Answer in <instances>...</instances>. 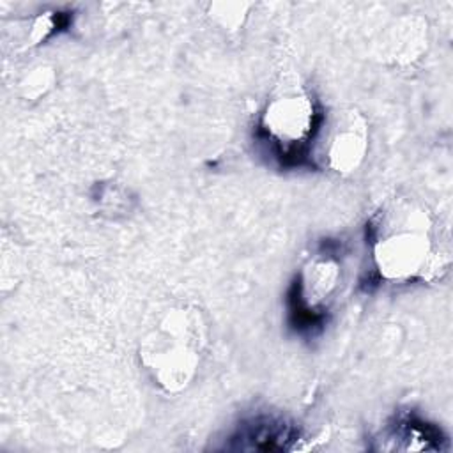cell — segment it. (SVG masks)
Here are the masks:
<instances>
[{"label":"cell","mask_w":453,"mask_h":453,"mask_svg":"<svg viewBox=\"0 0 453 453\" xmlns=\"http://www.w3.org/2000/svg\"><path fill=\"white\" fill-rule=\"evenodd\" d=\"M372 260L388 281L432 278L444 267L428 209L409 196H393L370 221Z\"/></svg>","instance_id":"cell-1"},{"label":"cell","mask_w":453,"mask_h":453,"mask_svg":"<svg viewBox=\"0 0 453 453\" xmlns=\"http://www.w3.org/2000/svg\"><path fill=\"white\" fill-rule=\"evenodd\" d=\"M209 345V324L191 303H175L156 315L138 342L140 366L165 393L184 391L196 377Z\"/></svg>","instance_id":"cell-2"},{"label":"cell","mask_w":453,"mask_h":453,"mask_svg":"<svg viewBox=\"0 0 453 453\" xmlns=\"http://www.w3.org/2000/svg\"><path fill=\"white\" fill-rule=\"evenodd\" d=\"M315 163L336 175L354 173L365 161L370 145L366 117L352 106H338L320 113L311 138Z\"/></svg>","instance_id":"cell-3"},{"label":"cell","mask_w":453,"mask_h":453,"mask_svg":"<svg viewBox=\"0 0 453 453\" xmlns=\"http://www.w3.org/2000/svg\"><path fill=\"white\" fill-rule=\"evenodd\" d=\"M319 120L311 92L296 78H283L276 85L260 115L262 131L285 152L310 143Z\"/></svg>","instance_id":"cell-4"},{"label":"cell","mask_w":453,"mask_h":453,"mask_svg":"<svg viewBox=\"0 0 453 453\" xmlns=\"http://www.w3.org/2000/svg\"><path fill=\"white\" fill-rule=\"evenodd\" d=\"M428 48V23L423 16L403 14L393 19L379 39V57L386 64L409 65Z\"/></svg>","instance_id":"cell-5"},{"label":"cell","mask_w":453,"mask_h":453,"mask_svg":"<svg viewBox=\"0 0 453 453\" xmlns=\"http://www.w3.org/2000/svg\"><path fill=\"white\" fill-rule=\"evenodd\" d=\"M342 281V265L329 253L310 257L297 274L299 304L308 313H319L329 306Z\"/></svg>","instance_id":"cell-6"},{"label":"cell","mask_w":453,"mask_h":453,"mask_svg":"<svg viewBox=\"0 0 453 453\" xmlns=\"http://www.w3.org/2000/svg\"><path fill=\"white\" fill-rule=\"evenodd\" d=\"M251 7L253 5L250 2L242 0H221L207 4V14L226 32H235L244 25Z\"/></svg>","instance_id":"cell-7"},{"label":"cell","mask_w":453,"mask_h":453,"mask_svg":"<svg viewBox=\"0 0 453 453\" xmlns=\"http://www.w3.org/2000/svg\"><path fill=\"white\" fill-rule=\"evenodd\" d=\"M53 81H55L53 69L48 65H39L21 80L19 83L21 96L27 99H39L53 87Z\"/></svg>","instance_id":"cell-8"}]
</instances>
